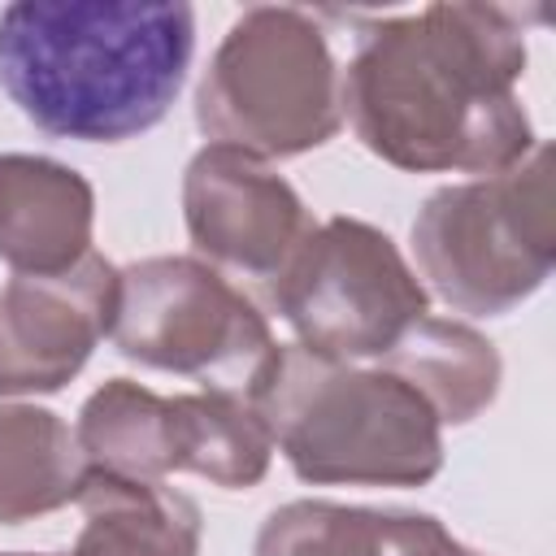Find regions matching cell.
<instances>
[{
  "label": "cell",
  "mask_w": 556,
  "mask_h": 556,
  "mask_svg": "<svg viewBox=\"0 0 556 556\" xmlns=\"http://www.w3.org/2000/svg\"><path fill=\"white\" fill-rule=\"evenodd\" d=\"M539 9L426 4L352 17L356 52L339 70L343 122L408 174H500L530 156L534 126L517 96L526 26Z\"/></svg>",
  "instance_id": "1"
},
{
  "label": "cell",
  "mask_w": 556,
  "mask_h": 556,
  "mask_svg": "<svg viewBox=\"0 0 556 556\" xmlns=\"http://www.w3.org/2000/svg\"><path fill=\"white\" fill-rule=\"evenodd\" d=\"M269 304L300 348L361 365L382 361L430 313V291L387 230L326 217L269 282Z\"/></svg>",
  "instance_id": "6"
},
{
  "label": "cell",
  "mask_w": 556,
  "mask_h": 556,
  "mask_svg": "<svg viewBox=\"0 0 556 556\" xmlns=\"http://www.w3.org/2000/svg\"><path fill=\"white\" fill-rule=\"evenodd\" d=\"M404 517L395 508L291 500L265 517L252 556H400Z\"/></svg>",
  "instance_id": "16"
},
{
  "label": "cell",
  "mask_w": 556,
  "mask_h": 556,
  "mask_svg": "<svg viewBox=\"0 0 556 556\" xmlns=\"http://www.w3.org/2000/svg\"><path fill=\"white\" fill-rule=\"evenodd\" d=\"M195 9L182 0H17L0 9V87L17 113L78 143L152 130L182 91Z\"/></svg>",
  "instance_id": "2"
},
{
  "label": "cell",
  "mask_w": 556,
  "mask_h": 556,
  "mask_svg": "<svg viewBox=\"0 0 556 556\" xmlns=\"http://www.w3.org/2000/svg\"><path fill=\"white\" fill-rule=\"evenodd\" d=\"M182 222L204 265L256 282H274L317 226L300 191L269 161L226 143H204L191 156L182 174Z\"/></svg>",
  "instance_id": "8"
},
{
  "label": "cell",
  "mask_w": 556,
  "mask_h": 556,
  "mask_svg": "<svg viewBox=\"0 0 556 556\" xmlns=\"http://www.w3.org/2000/svg\"><path fill=\"white\" fill-rule=\"evenodd\" d=\"M174 404V465L208 478L222 491H248L269 473L274 439L239 391L169 395Z\"/></svg>",
  "instance_id": "15"
},
{
  "label": "cell",
  "mask_w": 556,
  "mask_h": 556,
  "mask_svg": "<svg viewBox=\"0 0 556 556\" xmlns=\"http://www.w3.org/2000/svg\"><path fill=\"white\" fill-rule=\"evenodd\" d=\"M378 365L408 378L443 426H465L500 395V352L465 321L426 313Z\"/></svg>",
  "instance_id": "13"
},
{
  "label": "cell",
  "mask_w": 556,
  "mask_h": 556,
  "mask_svg": "<svg viewBox=\"0 0 556 556\" xmlns=\"http://www.w3.org/2000/svg\"><path fill=\"white\" fill-rule=\"evenodd\" d=\"M117 269L87 252L65 274H13L0 287V400L52 395L113 330Z\"/></svg>",
  "instance_id": "9"
},
{
  "label": "cell",
  "mask_w": 556,
  "mask_h": 556,
  "mask_svg": "<svg viewBox=\"0 0 556 556\" xmlns=\"http://www.w3.org/2000/svg\"><path fill=\"white\" fill-rule=\"evenodd\" d=\"M195 126L261 161L330 143L343 126V96L321 22L291 4L243 9L195 87Z\"/></svg>",
  "instance_id": "4"
},
{
  "label": "cell",
  "mask_w": 556,
  "mask_h": 556,
  "mask_svg": "<svg viewBox=\"0 0 556 556\" xmlns=\"http://www.w3.org/2000/svg\"><path fill=\"white\" fill-rule=\"evenodd\" d=\"M70 556H200V504L165 482L91 473Z\"/></svg>",
  "instance_id": "11"
},
{
  "label": "cell",
  "mask_w": 556,
  "mask_h": 556,
  "mask_svg": "<svg viewBox=\"0 0 556 556\" xmlns=\"http://www.w3.org/2000/svg\"><path fill=\"white\" fill-rule=\"evenodd\" d=\"M243 400L313 486H426L443 469V421L387 365L317 356L274 343Z\"/></svg>",
  "instance_id": "3"
},
{
  "label": "cell",
  "mask_w": 556,
  "mask_h": 556,
  "mask_svg": "<svg viewBox=\"0 0 556 556\" xmlns=\"http://www.w3.org/2000/svg\"><path fill=\"white\" fill-rule=\"evenodd\" d=\"M0 556H52V552H0Z\"/></svg>",
  "instance_id": "17"
},
{
  "label": "cell",
  "mask_w": 556,
  "mask_h": 556,
  "mask_svg": "<svg viewBox=\"0 0 556 556\" xmlns=\"http://www.w3.org/2000/svg\"><path fill=\"white\" fill-rule=\"evenodd\" d=\"M96 191L52 156H0V261L13 274H65L91 252Z\"/></svg>",
  "instance_id": "10"
},
{
  "label": "cell",
  "mask_w": 556,
  "mask_h": 556,
  "mask_svg": "<svg viewBox=\"0 0 556 556\" xmlns=\"http://www.w3.org/2000/svg\"><path fill=\"white\" fill-rule=\"evenodd\" d=\"M87 478V456L52 408L0 404V526L78 504Z\"/></svg>",
  "instance_id": "12"
},
{
  "label": "cell",
  "mask_w": 556,
  "mask_h": 556,
  "mask_svg": "<svg viewBox=\"0 0 556 556\" xmlns=\"http://www.w3.org/2000/svg\"><path fill=\"white\" fill-rule=\"evenodd\" d=\"M74 439L91 473L130 482H165L169 473H178L174 404L169 395H156L130 378H109L83 400Z\"/></svg>",
  "instance_id": "14"
},
{
  "label": "cell",
  "mask_w": 556,
  "mask_h": 556,
  "mask_svg": "<svg viewBox=\"0 0 556 556\" xmlns=\"http://www.w3.org/2000/svg\"><path fill=\"white\" fill-rule=\"evenodd\" d=\"M413 256L456 313L500 317L530 300L556 265L552 148L534 143L513 169L434 191L413 217Z\"/></svg>",
  "instance_id": "5"
},
{
  "label": "cell",
  "mask_w": 556,
  "mask_h": 556,
  "mask_svg": "<svg viewBox=\"0 0 556 556\" xmlns=\"http://www.w3.org/2000/svg\"><path fill=\"white\" fill-rule=\"evenodd\" d=\"M109 334L135 365L239 395L274 352L265 313L200 256H148L117 269Z\"/></svg>",
  "instance_id": "7"
}]
</instances>
